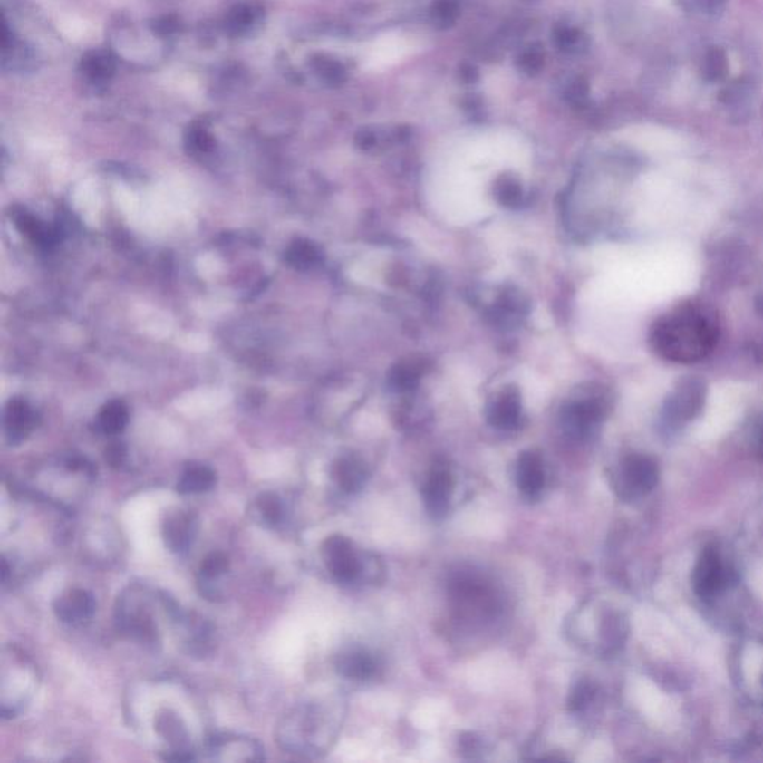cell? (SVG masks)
I'll list each match as a JSON object with an SVG mask.
<instances>
[{"label":"cell","instance_id":"cell-1","mask_svg":"<svg viewBox=\"0 0 763 763\" xmlns=\"http://www.w3.org/2000/svg\"><path fill=\"white\" fill-rule=\"evenodd\" d=\"M719 334L716 312L704 303L689 302L672 307L653 324L651 344L662 360L693 364L713 351Z\"/></svg>","mask_w":763,"mask_h":763},{"label":"cell","instance_id":"cell-2","mask_svg":"<svg viewBox=\"0 0 763 763\" xmlns=\"http://www.w3.org/2000/svg\"><path fill=\"white\" fill-rule=\"evenodd\" d=\"M735 571L718 545H707L692 571V586L696 595L713 600L734 584Z\"/></svg>","mask_w":763,"mask_h":763},{"label":"cell","instance_id":"cell-3","mask_svg":"<svg viewBox=\"0 0 763 763\" xmlns=\"http://www.w3.org/2000/svg\"><path fill=\"white\" fill-rule=\"evenodd\" d=\"M117 623L133 640L143 644L159 642V629L152 616L148 598L142 589L133 587L118 598Z\"/></svg>","mask_w":763,"mask_h":763},{"label":"cell","instance_id":"cell-4","mask_svg":"<svg viewBox=\"0 0 763 763\" xmlns=\"http://www.w3.org/2000/svg\"><path fill=\"white\" fill-rule=\"evenodd\" d=\"M658 483V467L651 458L642 455H629L622 461L613 488L625 501H633L646 497L653 491Z\"/></svg>","mask_w":763,"mask_h":763},{"label":"cell","instance_id":"cell-5","mask_svg":"<svg viewBox=\"0 0 763 763\" xmlns=\"http://www.w3.org/2000/svg\"><path fill=\"white\" fill-rule=\"evenodd\" d=\"M321 556L333 579L339 584H353L360 577L361 559L348 537L334 534L325 538L321 546Z\"/></svg>","mask_w":763,"mask_h":763},{"label":"cell","instance_id":"cell-6","mask_svg":"<svg viewBox=\"0 0 763 763\" xmlns=\"http://www.w3.org/2000/svg\"><path fill=\"white\" fill-rule=\"evenodd\" d=\"M453 492V476L449 466L443 461H437L428 473L422 487V499L425 508L434 519H440L449 510Z\"/></svg>","mask_w":763,"mask_h":763},{"label":"cell","instance_id":"cell-7","mask_svg":"<svg viewBox=\"0 0 763 763\" xmlns=\"http://www.w3.org/2000/svg\"><path fill=\"white\" fill-rule=\"evenodd\" d=\"M161 533L164 545L172 554H185L198 537V515L185 508H173L164 517Z\"/></svg>","mask_w":763,"mask_h":763},{"label":"cell","instance_id":"cell-8","mask_svg":"<svg viewBox=\"0 0 763 763\" xmlns=\"http://www.w3.org/2000/svg\"><path fill=\"white\" fill-rule=\"evenodd\" d=\"M96 607V600L92 592L81 587L64 591L53 603L55 617L71 626L84 625L85 622H89L94 616Z\"/></svg>","mask_w":763,"mask_h":763},{"label":"cell","instance_id":"cell-9","mask_svg":"<svg viewBox=\"0 0 763 763\" xmlns=\"http://www.w3.org/2000/svg\"><path fill=\"white\" fill-rule=\"evenodd\" d=\"M210 759L221 762H258L265 759L263 747L256 739L219 735L208 742Z\"/></svg>","mask_w":763,"mask_h":763},{"label":"cell","instance_id":"cell-10","mask_svg":"<svg viewBox=\"0 0 763 763\" xmlns=\"http://www.w3.org/2000/svg\"><path fill=\"white\" fill-rule=\"evenodd\" d=\"M603 418V407L595 400H582L566 406L562 422L566 431L577 439L589 436Z\"/></svg>","mask_w":763,"mask_h":763},{"label":"cell","instance_id":"cell-11","mask_svg":"<svg viewBox=\"0 0 763 763\" xmlns=\"http://www.w3.org/2000/svg\"><path fill=\"white\" fill-rule=\"evenodd\" d=\"M332 478L340 491L355 494L364 488L369 478V468L357 455H343L333 464Z\"/></svg>","mask_w":763,"mask_h":763},{"label":"cell","instance_id":"cell-12","mask_svg":"<svg viewBox=\"0 0 763 763\" xmlns=\"http://www.w3.org/2000/svg\"><path fill=\"white\" fill-rule=\"evenodd\" d=\"M517 487L525 497L534 498L545 488V468L541 458L536 452H524L517 459L515 471Z\"/></svg>","mask_w":763,"mask_h":763},{"label":"cell","instance_id":"cell-13","mask_svg":"<svg viewBox=\"0 0 763 763\" xmlns=\"http://www.w3.org/2000/svg\"><path fill=\"white\" fill-rule=\"evenodd\" d=\"M5 431L11 445H18L27 439L34 427V413L24 400L14 399L5 409Z\"/></svg>","mask_w":763,"mask_h":763},{"label":"cell","instance_id":"cell-14","mask_svg":"<svg viewBox=\"0 0 763 763\" xmlns=\"http://www.w3.org/2000/svg\"><path fill=\"white\" fill-rule=\"evenodd\" d=\"M334 667L344 679L367 680L373 677L378 670V662L373 658V654L353 647L337 654Z\"/></svg>","mask_w":763,"mask_h":763},{"label":"cell","instance_id":"cell-15","mask_svg":"<svg viewBox=\"0 0 763 763\" xmlns=\"http://www.w3.org/2000/svg\"><path fill=\"white\" fill-rule=\"evenodd\" d=\"M249 517L254 522L265 526V528H275L282 524L285 517V506L279 495L272 491L261 492L252 499L249 506Z\"/></svg>","mask_w":763,"mask_h":763},{"label":"cell","instance_id":"cell-16","mask_svg":"<svg viewBox=\"0 0 763 763\" xmlns=\"http://www.w3.org/2000/svg\"><path fill=\"white\" fill-rule=\"evenodd\" d=\"M230 570V559L223 552H212L206 555L198 570V586L202 589V595L215 600L221 595L215 589V582H218Z\"/></svg>","mask_w":763,"mask_h":763},{"label":"cell","instance_id":"cell-17","mask_svg":"<svg viewBox=\"0 0 763 763\" xmlns=\"http://www.w3.org/2000/svg\"><path fill=\"white\" fill-rule=\"evenodd\" d=\"M488 420L499 430H513L520 420V399L515 390L504 391L492 403Z\"/></svg>","mask_w":763,"mask_h":763},{"label":"cell","instance_id":"cell-18","mask_svg":"<svg viewBox=\"0 0 763 763\" xmlns=\"http://www.w3.org/2000/svg\"><path fill=\"white\" fill-rule=\"evenodd\" d=\"M217 485V473L205 464H189L185 467L177 483L180 495H198L209 492Z\"/></svg>","mask_w":763,"mask_h":763},{"label":"cell","instance_id":"cell-19","mask_svg":"<svg viewBox=\"0 0 763 763\" xmlns=\"http://www.w3.org/2000/svg\"><path fill=\"white\" fill-rule=\"evenodd\" d=\"M411 43L404 38H383L379 39L376 45L370 51V66L372 68H383L390 66L394 62H399L409 54Z\"/></svg>","mask_w":763,"mask_h":763},{"label":"cell","instance_id":"cell-20","mask_svg":"<svg viewBox=\"0 0 763 763\" xmlns=\"http://www.w3.org/2000/svg\"><path fill=\"white\" fill-rule=\"evenodd\" d=\"M702 400V386L696 385V382H689L686 385L680 386L675 392L670 404V411L677 420H691L700 410Z\"/></svg>","mask_w":763,"mask_h":763},{"label":"cell","instance_id":"cell-21","mask_svg":"<svg viewBox=\"0 0 763 763\" xmlns=\"http://www.w3.org/2000/svg\"><path fill=\"white\" fill-rule=\"evenodd\" d=\"M260 15L261 8L258 5L249 2L235 5L227 14L226 30L233 36L249 34L260 20Z\"/></svg>","mask_w":763,"mask_h":763},{"label":"cell","instance_id":"cell-22","mask_svg":"<svg viewBox=\"0 0 763 763\" xmlns=\"http://www.w3.org/2000/svg\"><path fill=\"white\" fill-rule=\"evenodd\" d=\"M81 71L94 84L110 81L115 72V60L106 51H90L81 60Z\"/></svg>","mask_w":763,"mask_h":763},{"label":"cell","instance_id":"cell-23","mask_svg":"<svg viewBox=\"0 0 763 763\" xmlns=\"http://www.w3.org/2000/svg\"><path fill=\"white\" fill-rule=\"evenodd\" d=\"M129 424V409L122 401L105 404L97 416V430L105 436H117Z\"/></svg>","mask_w":763,"mask_h":763},{"label":"cell","instance_id":"cell-24","mask_svg":"<svg viewBox=\"0 0 763 763\" xmlns=\"http://www.w3.org/2000/svg\"><path fill=\"white\" fill-rule=\"evenodd\" d=\"M321 258L318 246L304 239L295 240L285 252L286 263L297 270L314 269L321 263Z\"/></svg>","mask_w":763,"mask_h":763},{"label":"cell","instance_id":"cell-25","mask_svg":"<svg viewBox=\"0 0 763 763\" xmlns=\"http://www.w3.org/2000/svg\"><path fill=\"white\" fill-rule=\"evenodd\" d=\"M18 230L22 231L23 235L27 236L29 239L34 240V244L39 245H53L55 242V231L51 228H46L38 218H34L30 214H20L15 218Z\"/></svg>","mask_w":763,"mask_h":763},{"label":"cell","instance_id":"cell-26","mask_svg":"<svg viewBox=\"0 0 763 763\" xmlns=\"http://www.w3.org/2000/svg\"><path fill=\"white\" fill-rule=\"evenodd\" d=\"M728 72V59L720 48H713L705 54L702 62V75L709 82H718L723 80Z\"/></svg>","mask_w":763,"mask_h":763},{"label":"cell","instance_id":"cell-27","mask_svg":"<svg viewBox=\"0 0 763 763\" xmlns=\"http://www.w3.org/2000/svg\"><path fill=\"white\" fill-rule=\"evenodd\" d=\"M185 145L193 154H209L215 150V138L203 126H193L185 135Z\"/></svg>","mask_w":763,"mask_h":763},{"label":"cell","instance_id":"cell-28","mask_svg":"<svg viewBox=\"0 0 763 763\" xmlns=\"http://www.w3.org/2000/svg\"><path fill=\"white\" fill-rule=\"evenodd\" d=\"M595 695V689L589 683L587 680H580L575 684V688L571 689L568 700H566V707L570 711H582L586 709L587 705L591 704Z\"/></svg>","mask_w":763,"mask_h":763},{"label":"cell","instance_id":"cell-29","mask_svg":"<svg viewBox=\"0 0 763 763\" xmlns=\"http://www.w3.org/2000/svg\"><path fill=\"white\" fill-rule=\"evenodd\" d=\"M420 382V370L415 365L399 364L391 372L390 383L395 390L406 391L415 388Z\"/></svg>","mask_w":763,"mask_h":763},{"label":"cell","instance_id":"cell-30","mask_svg":"<svg viewBox=\"0 0 763 763\" xmlns=\"http://www.w3.org/2000/svg\"><path fill=\"white\" fill-rule=\"evenodd\" d=\"M495 194H497L499 202L503 203L504 206H508V208L519 206L522 202V196H524L519 184L510 178H503L499 180Z\"/></svg>","mask_w":763,"mask_h":763},{"label":"cell","instance_id":"cell-31","mask_svg":"<svg viewBox=\"0 0 763 763\" xmlns=\"http://www.w3.org/2000/svg\"><path fill=\"white\" fill-rule=\"evenodd\" d=\"M689 6L704 17L716 18L725 11L728 0H688Z\"/></svg>","mask_w":763,"mask_h":763},{"label":"cell","instance_id":"cell-32","mask_svg":"<svg viewBox=\"0 0 763 763\" xmlns=\"http://www.w3.org/2000/svg\"><path fill=\"white\" fill-rule=\"evenodd\" d=\"M127 450L121 443H113L105 452V459L112 468H121L126 462Z\"/></svg>","mask_w":763,"mask_h":763},{"label":"cell","instance_id":"cell-33","mask_svg":"<svg viewBox=\"0 0 763 763\" xmlns=\"http://www.w3.org/2000/svg\"><path fill=\"white\" fill-rule=\"evenodd\" d=\"M178 30V22L173 17H163L154 23V32L166 36V34H175Z\"/></svg>","mask_w":763,"mask_h":763},{"label":"cell","instance_id":"cell-34","mask_svg":"<svg viewBox=\"0 0 763 763\" xmlns=\"http://www.w3.org/2000/svg\"><path fill=\"white\" fill-rule=\"evenodd\" d=\"M753 449L763 461V420L756 428L755 437H753Z\"/></svg>","mask_w":763,"mask_h":763}]
</instances>
